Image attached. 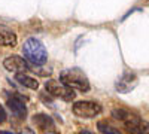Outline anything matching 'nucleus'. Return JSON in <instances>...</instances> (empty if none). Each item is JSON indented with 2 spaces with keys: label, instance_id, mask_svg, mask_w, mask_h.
Here are the masks:
<instances>
[{
  "label": "nucleus",
  "instance_id": "obj_1",
  "mask_svg": "<svg viewBox=\"0 0 149 134\" xmlns=\"http://www.w3.org/2000/svg\"><path fill=\"white\" fill-rule=\"evenodd\" d=\"M112 116L121 121V122H124V125H125V128L130 134H148V124L143 122L137 115L130 110L113 109L112 110Z\"/></svg>",
  "mask_w": 149,
  "mask_h": 134
},
{
  "label": "nucleus",
  "instance_id": "obj_2",
  "mask_svg": "<svg viewBox=\"0 0 149 134\" xmlns=\"http://www.w3.org/2000/svg\"><path fill=\"white\" fill-rule=\"evenodd\" d=\"M22 52H24V57L27 58V61L36 66H43L48 60V52H46L45 45L34 37H30L24 42Z\"/></svg>",
  "mask_w": 149,
  "mask_h": 134
},
{
  "label": "nucleus",
  "instance_id": "obj_3",
  "mask_svg": "<svg viewBox=\"0 0 149 134\" xmlns=\"http://www.w3.org/2000/svg\"><path fill=\"white\" fill-rule=\"evenodd\" d=\"M60 81L70 88H78L84 92L90 91V81L81 69H66L60 73Z\"/></svg>",
  "mask_w": 149,
  "mask_h": 134
},
{
  "label": "nucleus",
  "instance_id": "obj_4",
  "mask_svg": "<svg viewBox=\"0 0 149 134\" xmlns=\"http://www.w3.org/2000/svg\"><path fill=\"white\" fill-rule=\"evenodd\" d=\"M45 88H46V92H49L51 95L64 100V101H72L74 97H76V92H74L73 88L67 87L66 83H63L61 81H57V79L46 81Z\"/></svg>",
  "mask_w": 149,
  "mask_h": 134
},
{
  "label": "nucleus",
  "instance_id": "obj_5",
  "mask_svg": "<svg viewBox=\"0 0 149 134\" xmlns=\"http://www.w3.org/2000/svg\"><path fill=\"white\" fill-rule=\"evenodd\" d=\"M102 110V106L95 101H76L73 104V113L79 118H94Z\"/></svg>",
  "mask_w": 149,
  "mask_h": 134
},
{
  "label": "nucleus",
  "instance_id": "obj_6",
  "mask_svg": "<svg viewBox=\"0 0 149 134\" xmlns=\"http://www.w3.org/2000/svg\"><path fill=\"white\" fill-rule=\"evenodd\" d=\"M8 107L12 110V113L19 119H24L26 115H27L26 100H24V97L19 95V94H14V95L9 97L8 99Z\"/></svg>",
  "mask_w": 149,
  "mask_h": 134
},
{
  "label": "nucleus",
  "instance_id": "obj_7",
  "mask_svg": "<svg viewBox=\"0 0 149 134\" xmlns=\"http://www.w3.org/2000/svg\"><path fill=\"white\" fill-rule=\"evenodd\" d=\"M3 67H5L8 72L15 73V75H18V73H26V72L29 70L27 61H26L22 57H18V55L8 57L5 61H3Z\"/></svg>",
  "mask_w": 149,
  "mask_h": 134
},
{
  "label": "nucleus",
  "instance_id": "obj_8",
  "mask_svg": "<svg viewBox=\"0 0 149 134\" xmlns=\"http://www.w3.org/2000/svg\"><path fill=\"white\" fill-rule=\"evenodd\" d=\"M136 85H137V78H136V75L127 72L125 75L119 79V82L116 83V91L118 92H130Z\"/></svg>",
  "mask_w": 149,
  "mask_h": 134
},
{
  "label": "nucleus",
  "instance_id": "obj_9",
  "mask_svg": "<svg viewBox=\"0 0 149 134\" xmlns=\"http://www.w3.org/2000/svg\"><path fill=\"white\" fill-rule=\"evenodd\" d=\"M17 34L14 31L8 30L6 27L0 26V46H10L14 48L17 45Z\"/></svg>",
  "mask_w": 149,
  "mask_h": 134
},
{
  "label": "nucleus",
  "instance_id": "obj_10",
  "mask_svg": "<svg viewBox=\"0 0 149 134\" xmlns=\"http://www.w3.org/2000/svg\"><path fill=\"white\" fill-rule=\"evenodd\" d=\"M33 122L37 124V127H39L40 130H43V131H52L54 130V121L48 115H45V113L34 115L33 116Z\"/></svg>",
  "mask_w": 149,
  "mask_h": 134
},
{
  "label": "nucleus",
  "instance_id": "obj_11",
  "mask_svg": "<svg viewBox=\"0 0 149 134\" xmlns=\"http://www.w3.org/2000/svg\"><path fill=\"white\" fill-rule=\"evenodd\" d=\"M17 81L21 85H24L26 88H30V90H37V88H39V82H37L34 78H31V76L24 75V73H18V75H17Z\"/></svg>",
  "mask_w": 149,
  "mask_h": 134
},
{
  "label": "nucleus",
  "instance_id": "obj_12",
  "mask_svg": "<svg viewBox=\"0 0 149 134\" xmlns=\"http://www.w3.org/2000/svg\"><path fill=\"white\" fill-rule=\"evenodd\" d=\"M97 128H98V131L103 133V134H121V131H119V130H116V128H113V127H110L109 124H106V122H104V121L98 122Z\"/></svg>",
  "mask_w": 149,
  "mask_h": 134
},
{
  "label": "nucleus",
  "instance_id": "obj_13",
  "mask_svg": "<svg viewBox=\"0 0 149 134\" xmlns=\"http://www.w3.org/2000/svg\"><path fill=\"white\" fill-rule=\"evenodd\" d=\"M5 121H6V112L3 110V107L0 106V124L5 122Z\"/></svg>",
  "mask_w": 149,
  "mask_h": 134
},
{
  "label": "nucleus",
  "instance_id": "obj_14",
  "mask_svg": "<svg viewBox=\"0 0 149 134\" xmlns=\"http://www.w3.org/2000/svg\"><path fill=\"white\" fill-rule=\"evenodd\" d=\"M19 134H34V133H33V130H30V128H24Z\"/></svg>",
  "mask_w": 149,
  "mask_h": 134
},
{
  "label": "nucleus",
  "instance_id": "obj_15",
  "mask_svg": "<svg viewBox=\"0 0 149 134\" xmlns=\"http://www.w3.org/2000/svg\"><path fill=\"white\" fill-rule=\"evenodd\" d=\"M0 134H12V133H9V131H0Z\"/></svg>",
  "mask_w": 149,
  "mask_h": 134
},
{
  "label": "nucleus",
  "instance_id": "obj_16",
  "mask_svg": "<svg viewBox=\"0 0 149 134\" xmlns=\"http://www.w3.org/2000/svg\"><path fill=\"white\" fill-rule=\"evenodd\" d=\"M45 134H58V133H54V131H46Z\"/></svg>",
  "mask_w": 149,
  "mask_h": 134
}]
</instances>
